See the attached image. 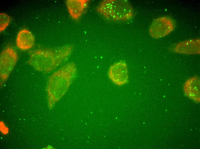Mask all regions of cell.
<instances>
[{
  "label": "cell",
  "instance_id": "6da1fadb",
  "mask_svg": "<svg viewBox=\"0 0 200 149\" xmlns=\"http://www.w3.org/2000/svg\"><path fill=\"white\" fill-rule=\"evenodd\" d=\"M72 50L73 47L71 45L55 49L36 50L31 54L28 62L37 70L48 73L65 61Z\"/></svg>",
  "mask_w": 200,
  "mask_h": 149
},
{
  "label": "cell",
  "instance_id": "7a4b0ae2",
  "mask_svg": "<svg viewBox=\"0 0 200 149\" xmlns=\"http://www.w3.org/2000/svg\"><path fill=\"white\" fill-rule=\"evenodd\" d=\"M77 72L75 64L71 62L50 76L47 81V89L50 106L53 105L66 93Z\"/></svg>",
  "mask_w": 200,
  "mask_h": 149
},
{
  "label": "cell",
  "instance_id": "3957f363",
  "mask_svg": "<svg viewBox=\"0 0 200 149\" xmlns=\"http://www.w3.org/2000/svg\"><path fill=\"white\" fill-rule=\"evenodd\" d=\"M97 10L105 18L115 21L126 20L133 16L132 8L126 0L103 1L98 6Z\"/></svg>",
  "mask_w": 200,
  "mask_h": 149
},
{
  "label": "cell",
  "instance_id": "277c9868",
  "mask_svg": "<svg viewBox=\"0 0 200 149\" xmlns=\"http://www.w3.org/2000/svg\"><path fill=\"white\" fill-rule=\"evenodd\" d=\"M18 59L17 53L11 47L3 50L0 55L1 85L4 83L15 66Z\"/></svg>",
  "mask_w": 200,
  "mask_h": 149
},
{
  "label": "cell",
  "instance_id": "5b68a950",
  "mask_svg": "<svg viewBox=\"0 0 200 149\" xmlns=\"http://www.w3.org/2000/svg\"><path fill=\"white\" fill-rule=\"evenodd\" d=\"M175 27L174 20L167 16L155 19L151 23L149 33L153 38L158 39L163 37L172 32Z\"/></svg>",
  "mask_w": 200,
  "mask_h": 149
},
{
  "label": "cell",
  "instance_id": "8992f818",
  "mask_svg": "<svg viewBox=\"0 0 200 149\" xmlns=\"http://www.w3.org/2000/svg\"><path fill=\"white\" fill-rule=\"evenodd\" d=\"M108 76L109 79L117 85L121 86L126 84L128 79L126 63L121 61L113 64L109 69Z\"/></svg>",
  "mask_w": 200,
  "mask_h": 149
},
{
  "label": "cell",
  "instance_id": "52a82bcc",
  "mask_svg": "<svg viewBox=\"0 0 200 149\" xmlns=\"http://www.w3.org/2000/svg\"><path fill=\"white\" fill-rule=\"evenodd\" d=\"M175 52L186 54L199 53L200 40L199 38L191 39L180 42L174 46Z\"/></svg>",
  "mask_w": 200,
  "mask_h": 149
},
{
  "label": "cell",
  "instance_id": "ba28073f",
  "mask_svg": "<svg viewBox=\"0 0 200 149\" xmlns=\"http://www.w3.org/2000/svg\"><path fill=\"white\" fill-rule=\"evenodd\" d=\"M184 90L189 98L195 102H200V80L198 77L188 79L184 85Z\"/></svg>",
  "mask_w": 200,
  "mask_h": 149
},
{
  "label": "cell",
  "instance_id": "9c48e42d",
  "mask_svg": "<svg viewBox=\"0 0 200 149\" xmlns=\"http://www.w3.org/2000/svg\"><path fill=\"white\" fill-rule=\"evenodd\" d=\"M35 39L28 30L24 29L20 30L17 35L16 44L17 47L22 50H27L34 45Z\"/></svg>",
  "mask_w": 200,
  "mask_h": 149
},
{
  "label": "cell",
  "instance_id": "30bf717a",
  "mask_svg": "<svg viewBox=\"0 0 200 149\" xmlns=\"http://www.w3.org/2000/svg\"><path fill=\"white\" fill-rule=\"evenodd\" d=\"M88 1L87 0H68L66 5L71 16L74 19H78L81 16L86 8Z\"/></svg>",
  "mask_w": 200,
  "mask_h": 149
},
{
  "label": "cell",
  "instance_id": "8fae6325",
  "mask_svg": "<svg viewBox=\"0 0 200 149\" xmlns=\"http://www.w3.org/2000/svg\"><path fill=\"white\" fill-rule=\"evenodd\" d=\"M10 21L9 16L4 13H0V31L4 30L9 25Z\"/></svg>",
  "mask_w": 200,
  "mask_h": 149
}]
</instances>
